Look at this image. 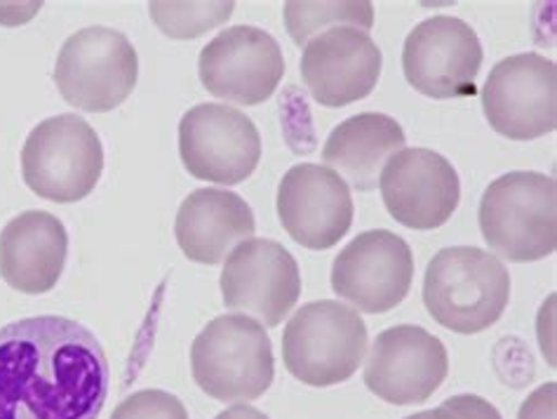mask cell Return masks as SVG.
<instances>
[{
  "instance_id": "obj_27",
  "label": "cell",
  "mask_w": 557,
  "mask_h": 419,
  "mask_svg": "<svg viewBox=\"0 0 557 419\" xmlns=\"http://www.w3.org/2000/svg\"><path fill=\"white\" fill-rule=\"evenodd\" d=\"M405 419H457V417H454L449 410H445L443 406H440V408H433V410L414 412V415H409V417H405Z\"/></svg>"
},
{
  "instance_id": "obj_8",
  "label": "cell",
  "mask_w": 557,
  "mask_h": 419,
  "mask_svg": "<svg viewBox=\"0 0 557 419\" xmlns=\"http://www.w3.org/2000/svg\"><path fill=\"white\" fill-rule=\"evenodd\" d=\"M494 133L512 141L550 135L557 127V66L536 52L498 62L480 93Z\"/></svg>"
},
{
  "instance_id": "obj_19",
  "label": "cell",
  "mask_w": 557,
  "mask_h": 419,
  "mask_svg": "<svg viewBox=\"0 0 557 419\" xmlns=\"http://www.w3.org/2000/svg\"><path fill=\"white\" fill-rule=\"evenodd\" d=\"M255 229V212L245 198L208 186L182 200L174 236L190 262L214 267L224 262L236 245L252 238Z\"/></svg>"
},
{
  "instance_id": "obj_11",
  "label": "cell",
  "mask_w": 557,
  "mask_h": 419,
  "mask_svg": "<svg viewBox=\"0 0 557 419\" xmlns=\"http://www.w3.org/2000/svg\"><path fill=\"white\" fill-rule=\"evenodd\" d=\"M482 57L485 52L471 24L437 14L409 32L403 71L407 83L431 99L473 97Z\"/></svg>"
},
{
  "instance_id": "obj_5",
  "label": "cell",
  "mask_w": 557,
  "mask_h": 419,
  "mask_svg": "<svg viewBox=\"0 0 557 419\" xmlns=\"http://www.w3.org/2000/svg\"><path fill=\"white\" fill-rule=\"evenodd\" d=\"M368 325L334 299L304 305L283 335V360L292 378L309 386H334L354 378L368 354Z\"/></svg>"
},
{
  "instance_id": "obj_23",
  "label": "cell",
  "mask_w": 557,
  "mask_h": 419,
  "mask_svg": "<svg viewBox=\"0 0 557 419\" xmlns=\"http://www.w3.org/2000/svg\"><path fill=\"white\" fill-rule=\"evenodd\" d=\"M111 419H188L184 403L163 389H144L127 396Z\"/></svg>"
},
{
  "instance_id": "obj_18",
  "label": "cell",
  "mask_w": 557,
  "mask_h": 419,
  "mask_svg": "<svg viewBox=\"0 0 557 419\" xmlns=\"http://www.w3.org/2000/svg\"><path fill=\"white\" fill-rule=\"evenodd\" d=\"M69 252L62 220L26 210L0 231V279L24 295H46L60 283Z\"/></svg>"
},
{
  "instance_id": "obj_6",
  "label": "cell",
  "mask_w": 557,
  "mask_h": 419,
  "mask_svg": "<svg viewBox=\"0 0 557 419\" xmlns=\"http://www.w3.org/2000/svg\"><path fill=\"white\" fill-rule=\"evenodd\" d=\"M101 172L104 147L95 127L76 113L38 123L24 141V182L50 204H78L95 192Z\"/></svg>"
},
{
  "instance_id": "obj_22",
  "label": "cell",
  "mask_w": 557,
  "mask_h": 419,
  "mask_svg": "<svg viewBox=\"0 0 557 419\" xmlns=\"http://www.w3.org/2000/svg\"><path fill=\"white\" fill-rule=\"evenodd\" d=\"M236 3H149L156 26L174 40H194L231 20Z\"/></svg>"
},
{
  "instance_id": "obj_25",
  "label": "cell",
  "mask_w": 557,
  "mask_h": 419,
  "mask_svg": "<svg viewBox=\"0 0 557 419\" xmlns=\"http://www.w3.org/2000/svg\"><path fill=\"white\" fill-rule=\"evenodd\" d=\"M555 408H557V384L546 382L522 403L518 419H555Z\"/></svg>"
},
{
  "instance_id": "obj_17",
  "label": "cell",
  "mask_w": 557,
  "mask_h": 419,
  "mask_svg": "<svg viewBox=\"0 0 557 419\" xmlns=\"http://www.w3.org/2000/svg\"><path fill=\"white\" fill-rule=\"evenodd\" d=\"M381 78V50L370 34L336 26L306 42L301 81L320 107L342 109L368 97Z\"/></svg>"
},
{
  "instance_id": "obj_2",
  "label": "cell",
  "mask_w": 557,
  "mask_h": 419,
  "mask_svg": "<svg viewBox=\"0 0 557 419\" xmlns=\"http://www.w3.org/2000/svg\"><path fill=\"white\" fill-rule=\"evenodd\" d=\"M510 301V273L502 259L478 248L440 250L423 276V305L437 325L478 335L504 316Z\"/></svg>"
},
{
  "instance_id": "obj_13",
  "label": "cell",
  "mask_w": 557,
  "mask_h": 419,
  "mask_svg": "<svg viewBox=\"0 0 557 419\" xmlns=\"http://www.w3.org/2000/svg\"><path fill=\"white\" fill-rule=\"evenodd\" d=\"M412 281V248L386 229L356 236L332 264V291L364 313H386L398 307Z\"/></svg>"
},
{
  "instance_id": "obj_15",
  "label": "cell",
  "mask_w": 557,
  "mask_h": 419,
  "mask_svg": "<svg viewBox=\"0 0 557 419\" xmlns=\"http://www.w3.org/2000/svg\"><path fill=\"white\" fill-rule=\"evenodd\" d=\"M381 198L395 222L433 231L449 222L461 200L457 170L433 149H403L388 158L379 177Z\"/></svg>"
},
{
  "instance_id": "obj_9",
  "label": "cell",
  "mask_w": 557,
  "mask_h": 419,
  "mask_svg": "<svg viewBox=\"0 0 557 419\" xmlns=\"http://www.w3.org/2000/svg\"><path fill=\"white\" fill-rule=\"evenodd\" d=\"M180 156L190 177L236 186L255 175L261 135L243 111L226 104H198L180 121Z\"/></svg>"
},
{
  "instance_id": "obj_7",
  "label": "cell",
  "mask_w": 557,
  "mask_h": 419,
  "mask_svg": "<svg viewBox=\"0 0 557 419\" xmlns=\"http://www.w3.org/2000/svg\"><path fill=\"white\" fill-rule=\"evenodd\" d=\"M137 78L135 46L109 26H87L69 36L54 64V83L64 102L87 113L119 109L137 88Z\"/></svg>"
},
{
  "instance_id": "obj_3",
  "label": "cell",
  "mask_w": 557,
  "mask_h": 419,
  "mask_svg": "<svg viewBox=\"0 0 557 419\" xmlns=\"http://www.w3.org/2000/svg\"><path fill=\"white\" fill-rule=\"evenodd\" d=\"M478 222L490 250L508 262H539L557 248V184L544 172H508L480 200Z\"/></svg>"
},
{
  "instance_id": "obj_26",
  "label": "cell",
  "mask_w": 557,
  "mask_h": 419,
  "mask_svg": "<svg viewBox=\"0 0 557 419\" xmlns=\"http://www.w3.org/2000/svg\"><path fill=\"white\" fill-rule=\"evenodd\" d=\"M214 419H269L261 410L252 408V406H245V403H238V406H233L224 412H219Z\"/></svg>"
},
{
  "instance_id": "obj_1",
  "label": "cell",
  "mask_w": 557,
  "mask_h": 419,
  "mask_svg": "<svg viewBox=\"0 0 557 419\" xmlns=\"http://www.w3.org/2000/svg\"><path fill=\"white\" fill-rule=\"evenodd\" d=\"M109 394L99 340L64 316L0 330V419H97Z\"/></svg>"
},
{
  "instance_id": "obj_21",
  "label": "cell",
  "mask_w": 557,
  "mask_h": 419,
  "mask_svg": "<svg viewBox=\"0 0 557 419\" xmlns=\"http://www.w3.org/2000/svg\"><path fill=\"white\" fill-rule=\"evenodd\" d=\"M285 26L297 46L336 26H354L360 32L374 28V5L370 0H348V3H285Z\"/></svg>"
},
{
  "instance_id": "obj_16",
  "label": "cell",
  "mask_w": 557,
  "mask_h": 419,
  "mask_svg": "<svg viewBox=\"0 0 557 419\" xmlns=\"http://www.w3.org/2000/svg\"><path fill=\"white\" fill-rule=\"evenodd\" d=\"M277 217L295 243L309 250H330L354 224V198L334 170L299 163L277 186Z\"/></svg>"
},
{
  "instance_id": "obj_4",
  "label": "cell",
  "mask_w": 557,
  "mask_h": 419,
  "mask_svg": "<svg viewBox=\"0 0 557 419\" xmlns=\"http://www.w3.org/2000/svg\"><path fill=\"white\" fill-rule=\"evenodd\" d=\"M190 372L214 400H257L269 392L275 378L269 332L243 313L216 316L190 346Z\"/></svg>"
},
{
  "instance_id": "obj_12",
  "label": "cell",
  "mask_w": 557,
  "mask_h": 419,
  "mask_svg": "<svg viewBox=\"0 0 557 419\" xmlns=\"http://www.w3.org/2000/svg\"><path fill=\"white\" fill-rule=\"evenodd\" d=\"M219 285L228 309L252 313L261 325L275 328L297 307L301 271L285 245L247 238L226 257Z\"/></svg>"
},
{
  "instance_id": "obj_14",
  "label": "cell",
  "mask_w": 557,
  "mask_h": 419,
  "mask_svg": "<svg viewBox=\"0 0 557 419\" xmlns=\"http://www.w3.org/2000/svg\"><path fill=\"white\" fill-rule=\"evenodd\" d=\"M447 372L443 342L419 325H395L376 335L364 363V384L391 406H417L443 386Z\"/></svg>"
},
{
  "instance_id": "obj_20",
  "label": "cell",
  "mask_w": 557,
  "mask_h": 419,
  "mask_svg": "<svg viewBox=\"0 0 557 419\" xmlns=\"http://www.w3.org/2000/svg\"><path fill=\"white\" fill-rule=\"evenodd\" d=\"M403 125L386 113H358L336 125L322 149V161L344 175L354 189L374 192L388 158L405 149Z\"/></svg>"
},
{
  "instance_id": "obj_10",
  "label": "cell",
  "mask_w": 557,
  "mask_h": 419,
  "mask_svg": "<svg viewBox=\"0 0 557 419\" xmlns=\"http://www.w3.org/2000/svg\"><path fill=\"white\" fill-rule=\"evenodd\" d=\"M198 74L210 95L240 107L273 97L285 76L283 48L257 26H231L200 50Z\"/></svg>"
},
{
  "instance_id": "obj_24",
  "label": "cell",
  "mask_w": 557,
  "mask_h": 419,
  "mask_svg": "<svg viewBox=\"0 0 557 419\" xmlns=\"http://www.w3.org/2000/svg\"><path fill=\"white\" fill-rule=\"evenodd\" d=\"M443 408L449 410L457 419H504L490 400L475 394L451 396L443 403Z\"/></svg>"
}]
</instances>
